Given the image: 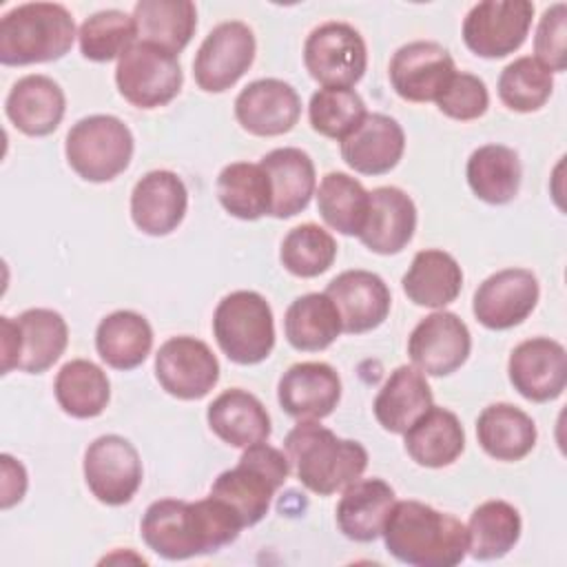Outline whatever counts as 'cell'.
<instances>
[{"label":"cell","instance_id":"cell-43","mask_svg":"<svg viewBox=\"0 0 567 567\" xmlns=\"http://www.w3.org/2000/svg\"><path fill=\"white\" fill-rule=\"evenodd\" d=\"M137 38L133 16L120 9H104L89 16L80 31V53L93 62H109L120 58Z\"/></svg>","mask_w":567,"mask_h":567},{"label":"cell","instance_id":"cell-46","mask_svg":"<svg viewBox=\"0 0 567 567\" xmlns=\"http://www.w3.org/2000/svg\"><path fill=\"white\" fill-rule=\"evenodd\" d=\"M565 33H567V4L556 2L549 9H545L534 38V53H536L534 58L556 73H563L567 66Z\"/></svg>","mask_w":567,"mask_h":567},{"label":"cell","instance_id":"cell-7","mask_svg":"<svg viewBox=\"0 0 567 567\" xmlns=\"http://www.w3.org/2000/svg\"><path fill=\"white\" fill-rule=\"evenodd\" d=\"M133 133L115 115H89L66 133L69 166L86 182H111L124 173L133 157Z\"/></svg>","mask_w":567,"mask_h":567},{"label":"cell","instance_id":"cell-37","mask_svg":"<svg viewBox=\"0 0 567 567\" xmlns=\"http://www.w3.org/2000/svg\"><path fill=\"white\" fill-rule=\"evenodd\" d=\"M58 405L73 419H93L104 412L111 399L106 372L86 359L66 361L53 383Z\"/></svg>","mask_w":567,"mask_h":567},{"label":"cell","instance_id":"cell-6","mask_svg":"<svg viewBox=\"0 0 567 567\" xmlns=\"http://www.w3.org/2000/svg\"><path fill=\"white\" fill-rule=\"evenodd\" d=\"M213 334L233 363H261L275 348L272 310L259 292L235 290L217 303Z\"/></svg>","mask_w":567,"mask_h":567},{"label":"cell","instance_id":"cell-27","mask_svg":"<svg viewBox=\"0 0 567 567\" xmlns=\"http://www.w3.org/2000/svg\"><path fill=\"white\" fill-rule=\"evenodd\" d=\"M206 421L224 443L241 450L270 436V416L264 403L241 388L221 392L208 405Z\"/></svg>","mask_w":567,"mask_h":567},{"label":"cell","instance_id":"cell-25","mask_svg":"<svg viewBox=\"0 0 567 567\" xmlns=\"http://www.w3.org/2000/svg\"><path fill=\"white\" fill-rule=\"evenodd\" d=\"M259 164L270 179L272 217L286 219L308 208L317 188V175L315 164L306 151L295 146L275 148L266 153Z\"/></svg>","mask_w":567,"mask_h":567},{"label":"cell","instance_id":"cell-29","mask_svg":"<svg viewBox=\"0 0 567 567\" xmlns=\"http://www.w3.org/2000/svg\"><path fill=\"white\" fill-rule=\"evenodd\" d=\"M403 436L405 452L421 467L436 470L452 465L465 447V432L458 416L439 405L421 414Z\"/></svg>","mask_w":567,"mask_h":567},{"label":"cell","instance_id":"cell-28","mask_svg":"<svg viewBox=\"0 0 567 567\" xmlns=\"http://www.w3.org/2000/svg\"><path fill=\"white\" fill-rule=\"evenodd\" d=\"M432 405V390L425 381V374L414 365H399L385 379L372 403V410L383 430L403 434Z\"/></svg>","mask_w":567,"mask_h":567},{"label":"cell","instance_id":"cell-16","mask_svg":"<svg viewBox=\"0 0 567 567\" xmlns=\"http://www.w3.org/2000/svg\"><path fill=\"white\" fill-rule=\"evenodd\" d=\"M454 73V60L447 49L430 40L399 47L388 66L392 89L408 102H434Z\"/></svg>","mask_w":567,"mask_h":567},{"label":"cell","instance_id":"cell-3","mask_svg":"<svg viewBox=\"0 0 567 567\" xmlns=\"http://www.w3.org/2000/svg\"><path fill=\"white\" fill-rule=\"evenodd\" d=\"M284 447L301 485L319 496L346 489L368 467V452L359 441L339 439L317 421H299Z\"/></svg>","mask_w":567,"mask_h":567},{"label":"cell","instance_id":"cell-22","mask_svg":"<svg viewBox=\"0 0 567 567\" xmlns=\"http://www.w3.org/2000/svg\"><path fill=\"white\" fill-rule=\"evenodd\" d=\"M416 206L412 197L396 186H379L370 190V206L361 244L377 255H396L414 237Z\"/></svg>","mask_w":567,"mask_h":567},{"label":"cell","instance_id":"cell-33","mask_svg":"<svg viewBox=\"0 0 567 567\" xmlns=\"http://www.w3.org/2000/svg\"><path fill=\"white\" fill-rule=\"evenodd\" d=\"M153 348L151 323L133 310L106 315L95 330V350L100 359L115 370H133L144 363Z\"/></svg>","mask_w":567,"mask_h":567},{"label":"cell","instance_id":"cell-23","mask_svg":"<svg viewBox=\"0 0 567 567\" xmlns=\"http://www.w3.org/2000/svg\"><path fill=\"white\" fill-rule=\"evenodd\" d=\"M405 151L401 124L383 113H368L363 122L341 140L343 162L361 175L390 173Z\"/></svg>","mask_w":567,"mask_h":567},{"label":"cell","instance_id":"cell-19","mask_svg":"<svg viewBox=\"0 0 567 567\" xmlns=\"http://www.w3.org/2000/svg\"><path fill=\"white\" fill-rule=\"evenodd\" d=\"M341 399V379L323 361L290 365L277 385V401L297 421H319L332 414Z\"/></svg>","mask_w":567,"mask_h":567},{"label":"cell","instance_id":"cell-18","mask_svg":"<svg viewBox=\"0 0 567 567\" xmlns=\"http://www.w3.org/2000/svg\"><path fill=\"white\" fill-rule=\"evenodd\" d=\"M301 115L297 91L277 78L250 82L235 100V117L244 131L257 137H275L295 128Z\"/></svg>","mask_w":567,"mask_h":567},{"label":"cell","instance_id":"cell-31","mask_svg":"<svg viewBox=\"0 0 567 567\" xmlns=\"http://www.w3.org/2000/svg\"><path fill=\"white\" fill-rule=\"evenodd\" d=\"M536 423L512 403H492L476 419L478 445L496 461H520L536 445Z\"/></svg>","mask_w":567,"mask_h":567},{"label":"cell","instance_id":"cell-13","mask_svg":"<svg viewBox=\"0 0 567 567\" xmlns=\"http://www.w3.org/2000/svg\"><path fill=\"white\" fill-rule=\"evenodd\" d=\"M155 377L171 396L195 401L215 388L219 361L204 341L188 334L171 337L155 354Z\"/></svg>","mask_w":567,"mask_h":567},{"label":"cell","instance_id":"cell-30","mask_svg":"<svg viewBox=\"0 0 567 567\" xmlns=\"http://www.w3.org/2000/svg\"><path fill=\"white\" fill-rule=\"evenodd\" d=\"M13 321L18 332L16 370L40 374L64 354L69 328L60 312L49 308H29Z\"/></svg>","mask_w":567,"mask_h":567},{"label":"cell","instance_id":"cell-17","mask_svg":"<svg viewBox=\"0 0 567 567\" xmlns=\"http://www.w3.org/2000/svg\"><path fill=\"white\" fill-rule=\"evenodd\" d=\"M507 374L514 390L527 401H554L567 385L565 348L549 337L527 339L512 350Z\"/></svg>","mask_w":567,"mask_h":567},{"label":"cell","instance_id":"cell-34","mask_svg":"<svg viewBox=\"0 0 567 567\" xmlns=\"http://www.w3.org/2000/svg\"><path fill=\"white\" fill-rule=\"evenodd\" d=\"M133 20L142 42L177 55L197 29V9L190 0H140Z\"/></svg>","mask_w":567,"mask_h":567},{"label":"cell","instance_id":"cell-5","mask_svg":"<svg viewBox=\"0 0 567 567\" xmlns=\"http://www.w3.org/2000/svg\"><path fill=\"white\" fill-rule=\"evenodd\" d=\"M288 474V456L261 441L246 447L239 463L213 481L210 496L230 505L244 527H252L268 514L270 501Z\"/></svg>","mask_w":567,"mask_h":567},{"label":"cell","instance_id":"cell-45","mask_svg":"<svg viewBox=\"0 0 567 567\" xmlns=\"http://www.w3.org/2000/svg\"><path fill=\"white\" fill-rule=\"evenodd\" d=\"M434 102L443 115L467 122L481 117L487 111L489 93L478 75L456 71Z\"/></svg>","mask_w":567,"mask_h":567},{"label":"cell","instance_id":"cell-39","mask_svg":"<svg viewBox=\"0 0 567 567\" xmlns=\"http://www.w3.org/2000/svg\"><path fill=\"white\" fill-rule=\"evenodd\" d=\"M520 514L507 501L481 503L467 523V554L478 560L503 558L520 538Z\"/></svg>","mask_w":567,"mask_h":567},{"label":"cell","instance_id":"cell-14","mask_svg":"<svg viewBox=\"0 0 567 567\" xmlns=\"http://www.w3.org/2000/svg\"><path fill=\"white\" fill-rule=\"evenodd\" d=\"M538 279L527 268H505L489 275L474 292L472 310L481 326L509 330L523 323L538 303Z\"/></svg>","mask_w":567,"mask_h":567},{"label":"cell","instance_id":"cell-36","mask_svg":"<svg viewBox=\"0 0 567 567\" xmlns=\"http://www.w3.org/2000/svg\"><path fill=\"white\" fill-rule=\"evenodd\" d=\"M467 184L472 193L494 206L509 204L520 188V159L503 144L478 146L467 159Z\"/></svg>","mask_w":567,"mask_h":567},{"label":"cell","instance_id":"cell-47","mask_svg":"<svg viewBox=\"0 0 567 567\" xmlns=\"http://www.w3.org/2000/svg\"><path fill=\"white\" fill-rule=\"evenodd\" d=\"M0 465H2V498H0V507L9 509L11 505L20 503L24 492H27V470L20 461H16L9 454L0 456Z\"/></svg>","mask_w":567,"mask_h":567},{"label":"cell","instance_id":"cell-20","mask_svg":"<svg viewBox=\"0 0 567 567\" xmlns=\"http://www.w3.org/2000/svg\"><path fill=\"white\" fill-rule=\"evenodd\" d=\"M326 295L332 299L341 317V328L348 334H361L379 328L392 306L390 288L370 270H346L337 275Z\"/></svg>","mask_w":567,"mask_h":567},{"label":"cell","instance_id":"cell-2","mask_svg":"<svg viewBox=\"0 0 567 567\" xmlns=\"http://www.w3.org/2000/svg\"><path fill=\"white\" fill-rule=\"evenodd\" d=\"M381 536L385 549L412 567H454L467 556V527L421 501H394Z\"/></svg>","mask_w":567,"mask_h":567},{"label":"cell","instance_id":"cell-44","mask_svg":"<svg viewBox=\"0 0 567 567\" xmlns=\"http://www.w3.org/2000/svg\"><path fill=\"white\" fill-rule=\"evenodd\" d=\"M365 115V102L354 89H319L308 104L312 131L339 142L346 140Z\"/></svg>","mask_w":567,"mask_h":567},{"label":"cell","instance_id":"cell-35","mask_svg":"<svg viewBox=\"0 0 567 567\" xmlns=\"http://www.w3.org/2000/svg\"><path fill=\"white\" fill-rule=\"evenodd\" d=\"M284 332L295 350L319 352L332 346L343 328L332 299L326 292H308L288 306Z\"/></svg>","mask_w":567,"mask_h":567},{"label":"cell","instance_id":"cell-15","mask_svg":"<svg viewBox=\"0 0 567 567\" xmlns=\"http://www.w3.org/2000/svg\"><path fill=\"white\" fill-rule=\"evenodd\" d=\"M470 350L472 334L467 326L447 310L421 319L408 339V354L414 368L430 377L456 372L467 361Z\"/></svg>","mask_w":567,"mask_h":567},{"label":"cell","instance_id":"cell-41","mask_svg":"<svg viewBox=\"0 0 567 567\" xmlns=\"http://www.w3.org/2000/svg\"><path fill=\"white\" fill-rule=\"evenodd\" d=\"M337 257L334 237L317 224H299L281 241L279 259L284 268L301 279L323 275Z\"/></svg>","mask_w":567,"mask_h":567},{"label":"cell","instance_id":"cell-21","mask_svg":"<svg viewBox=\"0 0 567 567\" xmlns=\"http://www.w3.org/2000/svg\"><path fill=\"white\" fill-rule=\"evenodd\" d=\"M186 208L188 190L173 171H151L133 186V224L151 237H164L173 233L182 224Z\"/></svg>","mask_w":567,"mask_h":567},{"label":"cell","instance_id":"cell-12","mask_svg":"<svg viewBox=\"0 0 567 567\" xmlns=\"http://www.w3.org/2000/svg\"><path fill=\"white\" fill-rule=\"evenodd\" d=\"M255 35L248 24L228 20L217 24L199 44L193 75L202 91L221 93L230 89L255 60Z\"/></svg>","mask_w":567,"mask_h":567},{"label":"cell","instance_id":"cell-26","mask_svg":"<svg viewBox=\"0 0 567 567\" xmlns=\"http://www.w3.org/2000/svg\"><path fill=\"white\" fill-rule=\"evenodd\" d=\"M394 501V489L383 478H359L350 483L337 505L341 534L357 543L379 538Z\"/></svg>","mask_w":567,"mask_h":567},{"label":"cell","instance_id":"cell-42","mask_svg":"<svg viewBox=\"0 0 567 567\" xmlns=\"http://www.w3.org/2000/svg\"><path fill=\"white\" fill-rule=\"evenodd\" d=\"M554 91L551 71L532 55L509 62L498 78L501 102L518 113H532L545 106Z\"/></svg>","mask_w":567,"mask_h":567},{"label":"cell","instance_id":"cell-1","mask_svg":"<svg viewBox=\"0 0 567 567\" xmlns=\"http://www.w3.org/2000/svg\"><path fill=\"white\" fill-rule=\"evenodd\" d=\"M244 529L224 501L208 496L195 503L162 498L146 507L140 532L148 549L166 560H184L230 545Z\"/></svg>","mask_w":567,"mask_h":567},{"label":"cell","instance_id":"cell-32","mask_svg":"<svg viewBox=\"0 0 567 567\" xmlns=\"http://www.w3.org/2000/svg\"><path fill=\"white\" fill-rule=\"evenodd\" d=\"M401 284L412 303L443 308L461 295L463 270L450 252L427 248L414 255Z\"/></svg>","mask_w":567,"mask_h":567},{"label":"cell","instance_id":"cell-40","mask_svg":"<svg viewBox=\"0 0 567 567\" xmlns=\"http://www.w3.org/2000/svg\"><path fill=\"white\" fill-rule=\"evenodd\" d=\"M315 195L319 215L332 230L348 237H359L370 206V193L359 179L350 177L348 173L332 171L321 177Z\"/></svg>","mask_w":567,"mask_h":567},{"label":"cell","instance_id":"cell-9","mask_svg":"<svg viewBox=\"0 0 567 567\" xmlns=\"http://www.w3.org/2000/svg\"><path fill=\"white\" fill-rule=\"evenodd\" d=\"M303 64L323 89H352L368 66L365 42L346 22L319 24L306 38Z\"/></svg>","mask_w":567,"mask_h":567},{"label":"cell","instance_id":"cell-24","mask_svg":"<svg viewBox=\"0 0 567 567\" xmlns=\"http://www.w3.org/2000/svg\"><path fill=\"white\" fill-rule=\"evenodd\" d=\"M4 111L18 131L31 137H44L60 126L66 97L60 84L49 75H24L11 86Z\"/></svg>","mask_w":567,"mask_h":567},{"label":"cell","instance_id":"cell-11","mask_svg":"<svg viewBox=\"0 0 567 567\" xmlns=\"http://www.w3.org/2000/svg\"><path fill=\"white\" fill-rule=\"evenodd\" d=\"M84 481L100 503L126 505L142 485V458L135 445L120 434L97 436L84 452Z\"/></svg>","mask_w":567,"mask_h":567},{"label":"cell","instance_id":"cell-38","mask_svg":"<svg viewBox=\"0 0 567 567\" xmlns=\"http://www.w3.org/2000/svg\"><path fill=\"white\" fill-rule=\"evenodd\" d=\"M217 199L224 210L237 219L255 221L270 215L272 190L261 164L233 162L217 175Z\"/></svg>","mask_w":567,"mask_h":567},{"label":"cell","instance_id":"cell-8","mask_svg":"<svg viewBox=\"0 0 567 567\" xmlns=\"http://www.w3.org/2000/svg\"><path fill=\"white\" fill-rule=\"evenodd\" d=\"M184 75L177 55L148 44L133 42L115 66L120 95L137 109H157L177 97Z\"/></svg>","mask_w":567,"mask_h":567},{"label":"cell","instance_id":"cell-10","mask_svg":"<svg viewBox=\"0 0 567 567\" xmlns=\"http://www.w3.org/2000/svg\"><path fill=\"white\" fill-rule=\"evenodd\" d=\"M534 18L527 0H483L463 20V42L478 58H505L520 49Z\"/></svg>","mask_w":567,"mask_h":567},{"label":"cell","instance_id":"cell-4","mask_svg":"<svg viewBox=\"0 0 567 567\" xmlns=\"http://www.w3.org/2000/svg\"><path fill=\"white\" fill-rule=\"evenodd\" d=\"M75 40V22L58 2H27L0 20V62L24 66L64 58Z\"/></svg>","mask_w":567,"mask_h":567}]
</instances>
